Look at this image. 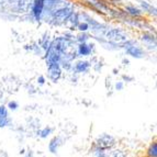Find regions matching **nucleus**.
Instances as JSON below:
<instances>
[{
  "label": "nucleus",
  "mask_w": 157,
  "mask_h": 157,
  "mask_svg": "<svg viewBox=\"0 0 157 157\" xmlns=\"http://www.w3.org/2000/svg\"><path fill=\"white\" fill-rule=\"evenodd\" d=\"M115 144H117V141L114 137L110 134L105 133L98 137L94 145H97L98 147H101L103 149H111L115 146Z\"/></svg>",
  "instance_id": "nucleus-1"
},
{
  "label": "nucleus",
  "mask_w": 157,
  "mask_h": 157,
  "mask_svg": "<svg viewBox=\"0 0 157 157\" xmlns=\"http://www.w3.org/2000/svg\"><path fill=\"white\" fill-rule=\"evenodd\" d=\"M107 39L110 40L111 42L117 43V44H122V43L126 42L128 41V37L126 35L120 30H110V31L107 33Z\"/></svg>",
  "instance_id": "nucleus-2"
},
{
  "label": "nucleus",
  "mask_w": 157,
  "mask_h": 157,
  "mask_svg": "<svg viewBox=\"0 0 157 157\" xmlns=\"http://www.w3.org/2000/svg\"><path fill=\"white\" fill-rule=\"evenodd\" d=\"M48 73H50V78L54 82H56L59 79L60 74H62L59 65L58 64H51V65H48Z\"/></svg>",
  "instance_id": "nucleus-3"
},
{
  "label": "nucleus",
  "mask_w": 157,
  "mask_h": 157,
  "mask_svg": "<svg viewBox=\"0 0 157 157\" xmlns=\"http://www.w3.org/2000/svg\"><path fill=\"white\" fill-rule=\"evenodd\" d=\"M43 9H44V0H35L33 3V8H32V13L36 20L41 18Z\"/></svg>",
  "instance_id": "nucleus-4"
},
{
  "label": "nucleus",
  "mask_w": 157,
  "mask_h": 157,
  "mask_svg": "<svg viewBox=\"0 0 157 157\" xmlns=\"http://www.w3.org/2000/svg\"><path fill=\"white\" fill-rule=\"evenodd\" d=\"M128 45L126 47V53H128V55L133 56V57H136V58H141L144 56V52L142 48H140L139 46H135V45H128V44H125Z\"/></svg>",
  "instance_id": "nucleus-5"
},
{
  "label": "nucleus",
  "mask_w": 157,
  "mask_h": 157,
  "mask_svg": "<svg viewBox=\"0 0 157 157\" xmlns=\"http://www.w3.org/2000/svg\"><path fill=\"white\" fill-rule=\"evenodd\" d=\"M71 16V11L68 9H59L56 12H54L53 17H54V20L57 22H63L65 20H67Z\"/></svg>",
  "instance_id": "nucleus-6"
},
{
  "label": "nucleus",
  "mask_w": 157,
  "mask_h": 157,
  "mask_svg": "<svg viewBox=\"0 0 157 157\" xmlns=\"http://www.w3.org/2000/svg\"><path fill=\"white\" fill-rule=\"evenodd\" d=\"M62 144H63V142H62V139H60L59 136L54 137V139L50 142V144H48V149H50V152L53 153V154L57 153L58 148L62 146Z\"/></svg>",
  "instance_id": "nucleus-7"
},
{
  "label": "nucleus",
  "mask_w": 157,
  "mask_h": 157,
  "mask_svg": "<svg viewBox=\"0 0 157 157\" xmlns=\"http://www.w3.org/2000/svg\"><path fill=\"white\" fill-rule=\"evenodd\" d=\"M92 154H94V157H110V153L108 152V149L98 147L97 145H94V149H92Z\"/></svg>",
  "instance_id": "nucleus-8"
},
{
  "label": "nucleus",
  "mask_w": 157,
  "mask_h": 157,
  "mask_svg": "<svg viewBox=\"0 0 157 157\" xmlns=\"http://www.w3.org/2000/svg\"><path fill=\"white\" fill-rule=\"evenodd\" d=\"M91 50H92V47L90 46V45H87L86 43H81L78 47V53H79V55H81V56H87L91 53Z\"/></svg>",
  "instance_id": "nucleus-9"
},
{
  "label": "nucleus",
  "mask_w": 157,
  "mask_h": 157,
  "mask_svg": "<svg viewBox=\"0 0 157 157\" xmlns=\"http://www.w3.org/2000/svg\"><path fill=\"white\" fill-rule=\"evenodd\" d=\"M88 68H89V63L88 62H78V63L76 64V66H75V71H77V73H85V71H88Z\"/></svg>",
  "instance_id": "nucleus-10"
},
{
  "label": "nucleus",
  "mask_w": 157,
  "mask_h": 157,
  "mask_svg": "<svg viewBox=\"0 0 157 157\" xmlns=\"http://www.w3.org/2000/svg\"><path fill=\"white\" fill-rule=\"evenodd\" d=\"M146 157H157V143L153 142L152 144L149 145L148 149H147Z\"/></svg>",
  "instance_id": "nucleus-11"
},
{
  "label": "nucleus",
  "mask_w": 157,
  "mask_h": 157,
  "mask_svg": "<svg viewBox=\"0 0 157 157\" xmlns=\"http://www.w3.org/2000/svg\"><path fill=\"white\" fill-rule=\"evenodd\" d=\"M126 11H128L131 16L133 17H140L142 14V11L139 10V9L134 8V7H131V6H128V7H126Z\"/></svg>",
  "instance_id": "nucleus-12"
},
{
  "label": "nucleus",
  "mask_w": 157,
  "mask_h": 157,
  "mask_svg": "<svg viewBox=\"0 0 157 157\" xmlns=\"http://www.w3.org/2000/svg\"><path fill=\"white\" fill-rule=\"evenodd\" d=\"M52 132H53V128H44L42 130V131H40L39 132V135L42 137V139H46L47 136L50 135V134H52Z\"/></svg>",
  "instance_id": "nucleus-13"
},
{
  "label": "nucleus",
  "mask_w": 157,
  "mask_h": 157,
  "mask_svg": "<svg viewBox=\"0 0 157 157\" xmlns=\"http://www.w3.org/2000/svg\"><path fill=\"white\" fill-rule=\"evenodd\" d=\"M110 157H126V153L120 149H115L110 153Z\"/></svg>",
  "instance_id": "nucleus-14"
},
{
  "label": "nucleus",
  "mask_w": 157,
  "mask_h": 157,
  "mask_svg": "<svg viewBox=\"0 0 157 157\" xmlns=\"http://www.w3.org/2000/svg\"><path fill=\"white\" fill-rule=\"evenodd\" d=\"M7 117H9L8 108L6 107V105H0V119L7 118Z\"/></svg>",
  "instance_id": "nucleus-15"
},
{
  "label": "nucleus",
  "mask_w": 157,
  "mask_h": 157,
  "mask_svg": "<svg viewBox=\"0 0 157 157\" xmlns=\"http://www.w3.org/2000/svg\"><path fill=\"white\" fill-rule=\"evenodd\" d=\"M10 122H11V120L9 117H7V118H1L0 119V128H5V126L9 125Z\"/></svg>",
  "instance_id": "nucleus-16"
},
{
  "label": "nucleus",
  "mask_w": 157,
  "mask_h": 157,
  "mask_svg": "<svg viewBox=\"0 0 157 157\" xmlns=\"http://www.w3.org/2000/svg\"><path fill=\"white\" fill-rule=\"evenodd\" d=\"M141 3H142V6H143V8H144L145 10H147V11H149V12L154 13V14L156 13V12H155V8H153V7L151 5H148V3L145 2V1H142Z\"/></svg>",
  "instance_id": "nucleus-17"
},
{
  "label": "nucleus",
  "mask_w": 157,
  "mask_h": 157,
  "mask_svg": "<svg viewBox=\"0 0 157 157\" xmlns=\"http://www.w3.org/2000/svg\"><path fill=\"white\" fill-rule=\"evenodd\" d=\"M8 108H9V110L11 111H16L18 110V108H19V103L17 101H10L8 103Z\"/></svg>",
  "instance_id": "nucleus-18"
},
{
  "label": "nucleus",
  "mask_w": 157,
  "mask_h": 157,
  "mask_svg": "<svg viewBox=\"0 0 157 157\" xmlns=\"http://www.w3.org/2000/svg\"><path fill=\"white\" fill-rule=\"evenodd\" d=\"M78 29L80 30V31H87V30L89 29V24L88 23H81V24H79Z\"/></svg>",
  "instance_id": "nucleus-19"
},
{
  "label": "nucleus",
  "mask_w": 157,
  "mask_h": 157,
  "mask_svg": "<svg viewBox=\"0 0 157 157\" xmlns=\"http://www.w3.org/2000/svg\"><path fill=\"white\" fill-rule=\"evenodd\" d=\"M115 89L117 90H122L123 89V82H118V84L115 85Z\"/></svg>",
  "instance_id": "nucleus-20"
},
{
  "label": "nucleus",
  "mask_w": 157,
  "mask_h": 157,
  "mask_svg": "<svg viewBox=\"0 0 157 157\" xmlns=\"http://www.w3.org/2000/svg\"><path fill=\"white\" fill-rule=\"evenodd\" d=\"M143 40H144V41H151V42L155 41V40L153 39V36H148V35H143Z\"/></svg>",
  "instance_id": "nucleus-21"
},
{
  "label": "nucleus",
  "mask_w": 157,
  "mask_h": 157,
  "mask_svg": "<svg viewBox=\"0 0 157 157\" xmlns=\"http://www.w3.org/2000/svg\"><path fill=\"white\" fill-rule=\"evenodd\" d=\"M37 81H39L41 85H43V84H44V81H45V78L43 76H40V78L37 79Z\"/></svg>",
  "instance_id": "nucleus-22"
},
{
  "label": "nucleus",
  "mask_w": 157,
  "mask_h": 157,
  "mask_svg": "<svg viewBox=\"0 0 157 157\" xmlns=\"http://www.w3.org/2000/svg\"><path fill=\"white\" fill-rule=\"evenodd\" d=\"M137 157H140V156H137Z\"/></svg>",
  "instance_id": "nucleus-23"
}]
</instances>
